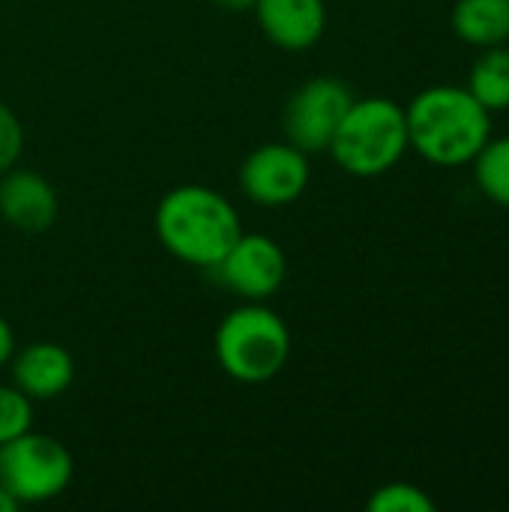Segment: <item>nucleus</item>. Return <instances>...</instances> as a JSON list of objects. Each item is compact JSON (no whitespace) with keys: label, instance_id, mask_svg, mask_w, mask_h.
I'll return each mask as SVG.
<instances>
[{"label":"nucleus","instance_id":"obj_1","mask_svg":"<svg viewBox=\"0 0 509 512\" xmlns=\"http://www.w3.org/2000/svg\"><path fill=\"white\" fill-rule=\"evenodd\" d=\"M408 141L426 162L438 168H462L492 138V111H486L468 87L435 84L405 105Z\"/></svg>","mask_w":509,"mask_h":512},{"label":"nucleus","instance_id":"obj_2","mask_svg":"<svg viewBox=\"0 0 509 512\" xmlns=\"http://www.w3.org/2000/svg\"><path fill=\"white\" fill-rule=\"evenodd\" d=\"M153 225L162 249L198 270H213L243 234L234 204L222 192L198 183L168 189L156 204Z\"/></svg>","mask_w":509,"mask_h":512},{"label":"nucleus","instance_id":"obj_3","mask_svg":"<svg viewBox=\"0 0 509 512\" xmlns=\"http://www.w3.org/2000/svg\"><path fill=\"white\" fill-rule=\"evenodd\" d=\"M219 369L240 384H267L291 360V330L267 300H243L213 336Z\"/></svg>","mask_w":509,"mask_h":512},{"label":"nucleus","instance_id":"obj_4","mask_svg":"<svg viewBox=\"0 0 509 512\" xmlns=\"http://www.w3.org/2000/svg\"><path fill=\"white\" fill-rule=\"evenodd\" d=\"M408 150L405 108L387 96H366L351 102L327 153L351 177H381L396 168Z\"/></svg>","mask_w":509,"mask_h":512},{"label":"nucleus","instance_id":"obj_5","mask_svg":"<svg viewBox=\"0 0 509 512\" xmlns=\"http://www.w3.org/2000/svg\"><path fill=\"white\" fill-rule=\"evenodd\" d=\"M72 474V453L51 435L30 429L0 447V486L21 507L60 498L69 489Z\"/></svg>","mask_w":509,"mask_h":512},{"label":"nucleus","instance_id":"obj_6","mask_svg":"<svg viewBox=\"0 0 509 512\" xmlns=\"http://www.w3.org/2000/svg\"><path fill=\"white\" fill-rule=\"evenodd\" d=\"M351 102H354V93L348 90L345 81L333 75H315L303 81L291 93L282 111L285 141L300 147L306 156L327 153Z\"/></svg>","mask_w":509,"mask_h":512},{"label":"nucleus","instance_id":"obj_7","mask_svg":"<svg viewBox=\"0 0 509 512\" xmlns=\"http://www.w3.org/2000/svg\"><path fill=\"white\" fill-rule=\"evenodd\" d=\"M309 156L291 141L255 147L240 165V189L258 207H288L309 189Z\"/></svg>","mask_w":509,"mask_h":512},{"label":"nucleus","instance_id":"obj_8","mask_svg":"<svg viewBox=\"0 0 509 512\" xmlns=\"http://www.w3.org/2000/svg\"><path fill=\"white\" fill-rule=\"evenodd\" d=\"M207 273H213L222 288L243 300H267L285 285L288 258L273 237L240 234L237 243L225 252V258Z\"/></svg>","mask_w":509,"mask_h":512},{"label":"nucleus","instance_id":"obj_9","mask_svg":"<svg viewBox=\"0 0 509 512\" xmlns=\"http://www.w3.org/2000/svg\"><path fill=\"white\" fill-rule=\"evenodd\" d=\"M57 189L33 168H9L0 174V216L21 234H42L57 222Z\"/></svg>","mask_w":509,"mask_h":512},{"label":"nucleus","instance_id":"obj_10","mask_svg":"<svg viewBox=\"0 0 509 512\" xmlns=\"http://www.w3.org/2000/svg\"><path fill=\"white\" fill-rule=\"evenodd\" d=\"M252 12L261 33L282 51H306L327 30L324 0H255Z\"/></svg>","mask_w":509,"mask_h":512},{"label":"nucleus","instance_id":"obj_11","mask_svg":"<svg viewBox=\"0 0 509 512\" xmlns=\"http://www.w3.org/2000/svg\"><path fill=\"white\" fill-rule=\"evenodd\" d=\"M12 384L33 402L63 396L75 381V357L57 342H33L12 354Z\"/></svg>","mask_w":509,"mask_h":512},{"label":"nucleus","instance_id":"obj_12","mask_svg":"<svg viewBox=\"0 0 509 512\" xmlns=\"http://www.w3.org/2000/svg\"><path fill=\"white\" fill-rule=\"evenodd\" d=\"M453 33L474 48L509 42V0H456L450 12Z\"/></svg>","mask_w":509,"mask_h":512},{"label":"nucleus","instance_id":"obj_13","mask_svg":"<svg viewBox=\"0 0 509 512\" xmlns=\"http://www.w3.org/2000/svg\"><path fill=\"white\" fill-rule=\"evenodd\" d=\"M474 99L492 111L501 114L509 111V45H492L483 48V54L474 60L471 72H468V84H465Z\"/></svg>","mask_w":509,"mask_h":512},{"label":"nucleus","instance_id":"obj_14","mask_svg":"<svg viewBox=\"0 0 509 512\" xmlns=\"http://www.w3.org/2000/svg\"><path fill=\"white\" fill-rule=\"evenodd\" d=\"M474 165V183L477 189L498 207L509 210V135L489 138L486 147L477 153Z\"/></svg>","mask_w":509,"mask_h":512},{"label":"nucleus","instance_id":"obj_15","mask_svg":"<svg viewBox=\"0 0 509 512\" xmlns=\"http://www.w3.org/2000/svg\"><path fill=\"white\" fill-rule=\"evenodd\" d=\"M435 501L429 498L426 489L396 480V483H384L381 489L372 492V498L366 501L369 512H435Z\"/></svg>","mask_w":509,"mask_h":512},{"label":"nucleus","instance_id":"obj_16","mask_svg":"<svg viewBox=\"0 0 509 512\" xmlns=\"http://www.w3.org/2000/svg\"><path fill=\"white\" fill-rule=\"evenodd\" d=\"M33 429V399L15 384H0V447Z\"/></svg>","mask_w":509,"mask_h":512},{"label":"nucleus","instance_id":"obj_17","mask_svg":"<svg viewBox=\"0 0 509 512\" xmlns=\"http://www.w3.org/2000/svg\"><path fill=\"white\" fill-rule=\"evenodd\" d=\"M24 153V126L18 114L0 99V174L9 171Z\"/></svg>","mask_w":509,"mask_h":512},{"label":"nucleus","instance_id":"obj_18","mask_svg":"<svg viewBox=\"0 0 509 512\" xmlns=\"http://www.w3.org/2000/svg\"><path fill=\"white\" fill-rule=\"evenodd\" d=\"M12 354H15V333H12L9 321L0 315V369L9 366Z\"/></svg>","mask_w":509,"mask_h":512},{"label":"nucleus","instance_id":"obj_19","mask_svg":"<svg viewBox=\"0 0 509 512\" xmlns=\"http://www.w3.org/2000/svg\"><path fill=\"white\" fill-rule=\"evenodd\" d=\"M210 3L222 12H246L255 6V0H210Z\"/></svg>","mask_w":509,"mask_h":512},{"label":"nucleus","instance_id":"obj_20","mask_svg":"<svg viewBox=\"0 0 509 512\" xmlns=\"http://www.w3.org/2000/svg\"><path fill=\"white\" fill-rule=\"evenodd\" d=\"M18 507H21V504H18V501H15V498L0 486V512H15Z\"/></svg>","mask_w":509,"mask_h":512}]
</instances>
